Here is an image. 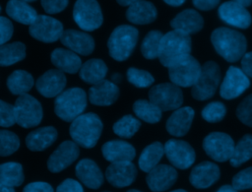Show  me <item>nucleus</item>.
Listing matches in <instances>:
<instances>
[{"label": "nucleus", "instance_id": "ea45409f", "mask_svg": "<svg viewBox=\"0 0 252 192\" xmlns=\"http://www.w3.org/2000/svg\"><path fill=\"white\" fill-rule=\"evenodd\" d=\"M20 147L19 137L8 130H0V156L7 157L14 154Z\"/></svg>", "mask_w": 252, "mask_h": 192}, {"label": "nucleus", "instance_id": "9b49d317", "mask_svg": "<svg viewBox=\"0 0 252 192\" xmlns=\"http://www.w3.org/2000/svg\"><path fill=\"white\" fill-rule=\"evenodd\" d=\"M232 138L222 132L208 134L203 140V149L206 154L217 161H225L231 158L234 149Z\"/></svg>", "mask_w": 252, "mask_h": 192}, {"label": "nucleus", "instance_id": "49530a36", "mask_svg": "<svg viewBox=\"0 0 252 192\" xmlns=\"http://www.w3.org/2000/svg\"><path fill=\"white\" fill-rule=\"evenodd\" d=\"M69 0H40L41 6L48 14H57L62 12L68 5Z\"/></svg>", "mask_w": 252, "mask_h": 192}, {"label": "nucleus", "instance_id": "680f3d73", "mask_svg": "<svg viewBox=\"0 0 252 192\" xmlns=\"http://www.w3.org/2000/svg\"><path fill=\"white\" fill-rule=\"evenodd\" d=\"M127 192H142V191H139V190H136V189H130Z\"/></svg>", "mask_w": 252, "mask_h": 192}, {"label": "nucleus", "instance_id": "9d476101", "mask_svg": "<svg viewBox=\"0 0 252 192\" xmlns=\"http://www.w3.org/2000/svg\"><path fill=\"white\" fill-rule=\"evenodd\" d=\"M200 72V63L191 55L168 68V76L171 83L184 88L193 87L198 80Z\"/></svg>", "mask_w": 252, "mask_h": 192}, {"label": "nucleus", "instance_id": "0e129e2a", "mask_svg": "<svg viewBox=\"0 0 252 192\" xmlns=\"http://www.w3.org/2000/svg\"><path fill=\"white\" fill-rule=\"evenodd\" d=\"M0 12H1V6H0Z\"/></svg>", "mask_w": 252, "mask_h": 192}, {"label": "nucleus", "instance_id": "13d9d810", "mask_svg": "<svg viewBox=\"0 0 252 192\" xmlns=\"http://www.w3.org/2000/svg\"><path fill=\"white\" fill-rule=\"evenodd\" d=\"M231 1L236 2V3H238V4H240L244 7H248L252 4V0H231Z\"/></svg>", "mask_w": 252, "mask_h": 192}, {"label": "nucleus", "instance_id": "b1692460", "mask_svg": "<svg viewBox=\"0 0 252 192\" xmlns=\"http://www.w3.org/2000/svg\"><path fill=\"white\" fill-rule=\"evenodd\" d=\"M193 118L194 110L192 107H179L167 119L166 130L172 136H184L189 131Z\"/></svg>", "mask_w": 252, "mask_h": 192}, {"label": "nucleus", "instance_id": "5fc2aeb1", "mask_svg": "<svg viewBox=\"0 0 252 192\" xmlns=\"http://www.w3.org/2000/svg\"><path fill=\"white\" fill-rule=\"evenodd\" d=\"M217 192H238V191L230 185H223Z\"/></svg>", "mask_w": 252, "mask_h": 192}, {"label": "nucleus", "instance_id": "4d7b16f0", "mask_svg": "<svg viewBox=\"0 0 252 192\" xmlns=\"http://www.w3.org/2000/svg\"><path fill=\"white\" fill-rule=\"evenodd\" d=\"M0 192H15V189L13 187L4 185L3 183L0 182Z\"/></svg>", "mask_w": 252, "mask_h": 192}, {"label": "nucleus", "instance_id": "dca6fc26", "mask_svg": "<svg viewBox=\"0 0 252 192\" xmlns=\"http://www.w3.org/2000/svg\"><path fill=\"white\" fill-rule=\"evenodd\" d=\"M219 17L224 23L239 29H247L252 21L246 8L233 1H226L219 7Z\"/></svg>", "mask_w": 252, "mask_h": 192}, {"label": "nucleus", "instance_id": "bf43d9fd", "mask_svg": "<svg viewBox=\"0 0 252 192\" xmlns=\"http://www.w3.org/2000/svg\"><path fill=\"white\" fill-rule=\"evenodd\" d=\"M120 79H121V77H120L119 74H113V75H112V81H113V83L119 82Z\"/></svg>", "mask_w": 252, "mask_h": 192}, {"label": "nucleus", "instance_id": "6e6552de", "mask_svg": "<svg viewBox=\"0 0 252 192\" xmlns=\"http://www.w3.org/2000/svg\"><path fill=\"white\" fill-rule=\"evenodd\" d=\"M75 23L86 32L98 29L103 21L100 6L96 0H77L73 9Z\"/></svg>", "mask_w": 252, "mask_h": 192}, {"label": "nucleus", "instance_id": "cd10ccee", "mask_svg": "<svg viewBox=\"0 0 252 192\" xmlns=\"http://www.w3.org/2000/svg\"><path fill=\"white\" fill-rule=\"evenodd\" d=\"M57 139V131L52 126L41 127L28 134L26 145L32 152H39L50 147Z\"/></svg>", "mask_w": 252, "mask_h": 192}, {"label": "nucleus", "instance_id": "f03ea898", "mask_svg": "<svg viewBox=\"0 0 252 192\" xmlns=\"http://www.w3.org/2000/svg\"><path fill=\"white\" fill-rule=\"evenodd\" d=\"M191 52V37L182 32L173 30L162 35L158 59L164 67H171L187 56Z\"/></svg>", "mask_w": 252, "mask_h": 192}, {"label": "nucleus", "instance_id": "052dcab7", "mask_svg": "<svg viewBox=\"0 0 252 192\" xmlns=\"http://www.w3.org/2000/svg\"><path fill=\"white\" fill-rule=\"evenodd\" d=\"M170 192H187V191H185L183 189H177V190H173V191H170Z\"/></svg>", "mask_w": 252, "mask_h": 192}, {"label": "nucleus", "instance_id": "f8f14e48", "mask_svg": "<svg viewBox=\"0 0 252 192\" xmlns=\"http://www.w3.org/2000/svg\"><path fill=\"white\" fill-rule=\"evenodd\" d=\"M30 34L42 42H54L60 39L63 33V25L58 20L46 16L38 15L29 28Z\"/></svg>", "mask_w": 252, "mask_h": 192}, {"label": "nucleus", "instance_id": "f3484780", "mask_svg": "<svg viewBox=\"0 0 252 192\" xmlns=\"http://www.w3.org/2000/svg\"><path fill=\"white\" fill-rule=\"evenodd\" d=\"M105 176L112 186L122 188L134 182L137 176V168L132 161L111 162L106 168Z\"/></svg>", "mask_w": 252, "mask_h": 192}, {"label": "nucleus", "instance_id": "c756f323", "mask_svg": "<svg viewBox=\"0 0 252 192\" xmlns=\"http://www.w3.org/2000/svg\"><path fill=\"white\" fill-rule=\"evenodd\" d=\"M6 13L16 22L29 26L38 16L31 5L22 0H9L6 5Z\"/></svg>", "mask_w": 252, "mask_h": 192}, {"label": "nucleus", "instance_id": "69168bd1", "mask_svg": "<svg viewBox=\"0 0 252 192\" xmlns=\"http://www.w3.org/2000/svg\"><path fill=\"white\" fill-rule=\"evenodd\" d=\"M103 192H108V191H103Z\"/></svg>", "mask_w": 252, "mask_h": 192}, {"label": "nucleus", "instance_id": "39448f33", "mask_svg": "<svg viewBox=\"0 0 252 192\" xmlns=\"http://www.w3.org/2000/svg\"><path fill=\"white\" fill-rule=\"evenodd\" d=\"M138 36V30L132 26L121 25L115 28L107 41L110 56L116 61L126 60L133 52Z\"/></svg>", "mask_w": 252, "mask_h": 192}, {"label": "nucleus", "instance_id": "a211bd4d", "mask_svg": "<svg viewBox=\"0 0 252 192\" xmlns=\"http://www.w3.org/2000/svg\"><path fill=\"white\" fill-rule=\"evenodd\" d=\"M66 77L64 73L57 69H51L43 73L35 83L36 90L45 97H54L59 96L65 86Z\"/></svg>", "mask_w": 252, "mask_h": 192}, {"label": "nucleus", "instance_id": "4468645a", "mask_svg": "<svg viewBox=\"0 0 252 192\" xmlns=\"http://www.w3.org/2000/svg\"><path fill=\"white\" fill-rule=\"evenodd\" d=\"M164 154L170 163L180 169H186L195 161V152L185 141L170 139L164 144Z\"/></svg>", "mask_w": 252, "mask_h": 192}, {"label": "nucleus", "instance_id": "20e7f679", "mask_svg": "<svg viewBox=\"0 0 252 192\" xmlns=\"http://www.w3.org/2000/svg\"><path fill=\"white\" fill-rule=\"evenodd\" d=\"M87 106V94L81 88H70L56 96L55 114L66 122L80 116Z\"/></svg>", "mask_w": 252, "mask_h": 192}, {"label": "nucleus", "instance_id": "e433bc0d", "mask_svg": "<svg viewBox=\"0 0 252 192\" xmlns=\"http://www.w3.org/2000/svg\"><path fill=\"white\" fill-rule=\"evenodd\" d=\"M252 158V135H244L234 146L233 153L229 159L232 166L236 167Z\"/></svg>", "mask_w": 252, "mask_h": 192}, {"label": "nucleus", "instance_id": "8fccbe9b", "mask_svg": "<svg viewBox=\"0 0 252 192\" xmlns=\"http://www.w3.org/2000/svg\"><path fill=\"white\" fill-rule=\"evenodd\" d=\"M23 192H53V188L46 182L36 181L29 183L27 186H25Z\"/></svg>", "mask_w": 252, "mask_h": 192}, {"label": "nucleus", "instance_id": "de8ad7c7", "mask_svg": "<svg viewBox=\"0 0 252 192\" xmlns=\"http://www.w3.org/2000/svg\"><path fill=\"white\" fill-rule=\"evenodd\" d=\"M14 28L9 19L0 16V45L5 44L13 35Z\"/></svg>", "mask_w": 252, "mask_h": 192}, {"label": "nucleus", "instance_id": "c9c22d12", "mask_svg": "<svg viewBox=\"0 0 252 192\" xmlns=\"http://www.w3.org/2000/svg\"><path fill=\"white\" fill-rule=\"evenodd\" d=\"M136 116L148 123H157L161 118V110L150 100L138 99L133 104Z\"/></svg>", "mask_w": 252, "mask_h": 192}, {"label": "nucleus", "instance_id": "bb28decb", "mask_svg": "<svg viewBox=\"0 0 252 192\" xmlns=\"http://www.w3.org/2000/svg\"><path fill=\"white\" fill-rule=\"evenodd\" d=\"M158 12L152 2L141 0L129 6L126 11L127 20L136 25H147L154 22Z\"/></svg>", "mask_w": 252, "mask_h": 192}, {"label": "nucleus", "instance_id": "c85d7f7f", "mask_svg": "<svg viewBox=\"0 0 252 192\" xmlns=\"http://www.w3.org/2000/svg\"><path fill=\"white\" fill-rule=\"evenodd\" d=\"M50 59L58 70L69 74H74L80 71L82 66L81 58L77 55V53L64 48L54 49L50 55Z\"/></svg>", "mask_w": 252, "mask_h": 192}, {"label": "nucleus", "instance_id": "7c9ffc66", "mask_svg": "<svg viewBox=\"0 0 252 192\" xmlns=\"http://www.w3.org/2000/svg\"><path fill=\"white\" fill-rule=\"evenodd\" d=\"M79 73L84 82L95 85L104 80L107 74V67L101 59L94 58L82 64Z\"/></svg>", "mask_w": 252, "mask_h": 192}, {"label": "nucleus", "instance_id": "3c124183", "mask_svg": "<svg viewBox=\"0 0 252 192\" xmlns=\"http://www.w3.org/2000/svg\"><path fill=\"white\" fill-rule=\"evenodd\" d=\"M242 71L250 78H252V51L245 53L241 59Z\"/></svg>", "mask_w": 252, "mask_h": 192}, {"label": "nucleus", "instance_id": "e2e57ef3", "mask_svg": "<svg viewBox=\"0 0 252 192\" xmlns=\"http://www.w3.org/2000/svg\"><path fill=\"white\" fill-rule=\"evenodd\" d=\"M22 1H25V2H32V1H35V0H22Z\"/></svg>", "mask_w": 252, "mask_h": 192}, {"label": "nucleus", "instance_id": "79ce46f5", "mask_svg": "<svg viewBox=\"0 0 252 192\" xmlns=\"http://www.w3.org/2000/svg\"><path fill=\"white\" fill-rule=\"evenodd\" d=\"M226 108L225 105L220 101L209 102L202 110L203 118L211 123L219 122L225 116Z\"/></svg>", "mask_w": 252, "mask_h": 192}, {"label": "nucleus", "instance_id": "1a4fd4ad", "mask_svg": "<svg viewBox=\"0 0 252 192\" xmlns=\"http://www.w3.org/2000/svg\"><path fill=\"white\" fill-rule=\"evenodd\" d=\"M149 98L161 111L176 110L183 102L180 87L172 83H162L154 86L149 92Z\"/></svg>", "mask_w": 252, "mask_h": 192}, {"label": "nucleus", "instance_id": "473e14b6", "mask_svg": "<svg viewBox=\"0 0 252 192\" xmlns=\"http://www.w3.org/2000/svg\"><path fill=\"white\" fill-rule=\"evenodd\" d=\"M32 76L25 70H16L10 74L7 79V87L9 91L16 96L28 94L33 86Z\"/></svg>", "mask_w": 252, "mask_h": 192}, {"label": "nucleus", "instance_id": "393cba45", "mask_svg": "<svg viewBox=\"0 0 252 192\" xmlns=\"http://www.w3.org/2000/svg\"><path fill=\"white\" fill-rule=\"evenodd\" d=\"M76 175L79 180L91 189H97L103 182V175L98 165L92 160H81L76 165Z\"/></svg>", "mask_w": 252, "mask_h": 192}, {"label": "nucleus", "instance_id": "f704fd0d", "mask_svg": "<svg viewBox=\"0 0 252 192\" xmlns=\"http://www.w3.org/2000/svg\"><path fill=\"white\" fill-rule=\"evenodd\" d=\"M26 57V45L16 41L0 45V66L13 65Z\"/></svg>", "mask_w": 252, "mask_h": 192}, {"label": "nucleus", "instance_id": "aec40b11", "mask_svg": "<svg viewBox=\"0 0 252 192\" xmlns=\"http://www.w3.org/2000/svg\"><path fill=\"white\" fill-rule=\"evenodd\" d=\"M60 41L63 45L69 48V50L84 56L91 54L94 49V38L85 32L66 30L61 35Z\"/></svg>", "mask_w": 252, "mask_h": 192}, {"label": "nucleus", "instance_id": "a878e982", "mask_svg": "<svg viewBox=\"0 0 252 192\" xmlns=\"http://www.w3.org/2000/svg\"><path fill=\"white\" fill-rule=\"evenodd\" d=\"M173 30L182 32L186 34L195 33L202 30L204 20L202 16L193 9H187L177 14L170 22Z\"/></svg>", "mask_w": 252, "mask_h": 192}, {"label": "nucleus", "instance_id": "a18cd8bd", "mask_svg": "<svg viewBox=\"0 0 252 192\" xmlns=\"http://www.w3.org/2000/svg\"><path fill=\"white\" fill-rule=\"evenodd\" d=\"M16 123L14 106L0 99V126L10 127Z\"/></svg>", "mask_w": 252, "mask_h": 192}, {"label": "nucleus", "instance_id": "72a5a7b5", "mask_svg": "<svg viewBox=\"0 0 252 192\" xmlns=\"http://www.w3.org/2000/svg\"><path fill=\"white\" fill-rule=\"evenodd\" d=\"M24 172L21 163L9 161L0 164V182L10 187L20 186L24 182Z\"/></svg>", "mask_w": 252, "mask_h": 192}, {"label": "nucleus", "instance_id": "37998d69", "mask_svg": "<svg viewBox=\"0 0 252 192\" xmlns=\"http://www.w3.org/2000/svg\"><path fill=\"white\" fill-rule=\"evenodd\" d=\"M236 115L242 123L252 127V95L246 96L238 104Z\"/></svg>", "mask_w": 252, "mask_h": 192}, {"label": "nucleus", "instance_id": "5701e85b", "mask_svg": "<svg viewBox=\"0 0 252 192\" xmlns=\"http://www.w3.org/2000/svg\"><path fill=\"white\" fill-rule=\"evenodd\" d=\"M103 158L110 162L132 161L136 156L134 147L126 141L111 140L101 147Z\"/></svg>", "mask_w": 252, "mask_h": 192}, {"label": "nucleus", "instance_id": "58836bf2", "mask_svg": "<svg viewBox=\"0 0 252 192\" xmlns=\"http://www.w3.org/2000/svg\"><path fill=\"white\" fill-rule=\"evenodd\" d=\"M141 122L134 116L128 114L118 119L113 125L114 133L121 138H131L139 130Z\"/></svg>", "mask_w": 252, "mask_h": 192}, {"label": "nucleus", "instance_id": "864d4df0", "mask_svg": "<svg viewBox=\"0 0 252 192\" xmlns=\"http://www.w3.org/2000/svg\"><path fill=\"white\" fill-rule=\"evenodd\" d=\"M116 1L121 6H128L129 7V6L133 5L134 3L138 2V1H141V0H116Z\"/></svg>", "mask_w": 252, "mask_h": 192}, {"label": "nucleus", "instance_id": "2f4dec72", "mask_svg": "<svg viewBox=\"0 0 252 192\" xmlns=\"http://www.w3.org/2000/svg\"><path fill=\"white\" fill-rule=\"evenodd\" d=\"M164 154V147L159 142H154L147 146L141 153L139 158V167L145 171L150 172L154 167H156L160 159Z\"/></svg>", "mask_w": 252, "mask_h": 192}, {"label": "nucleus", "instance_id": "c03bdc74", "mask_svg": "<svg viewBox=\"0 0 252 192\" xmlns=\"http://www.w3.org/2000/svg\"><path fill=\"white\" fill-rule=\"evenodd\" d=\"M231 186L237 191L252 188V166L236 173L232 178Z\"/></svg>", "mask_w": 252, "mask_h": 192}, {"label": "nucleus", "instance_id": "ddd939ff", "mask_svg": "<svg viewBox=\"0 0 252 192\" xmlns=\"http://www.w3.org/2000/svg\"><path fill=\"white\" fill-rule=\"evenodd\" d=\"M249 86V77L242 69L230 66L221 82L220 95L224 99H232L244 93Z\"/></svg>", "mask_w": 252, "mask_h": 192}, {"label": "nucleus", "instance_id": "603ef678", "mask_svg": "<svg viewBox=\"0 0 252 192\" xmlns=\"http://www.w3.org/2000/svg\"><path fill=\"white\" fill-rule=\"evenodd\" d=\"M220 0H192L194 6L199 10L208 11L215 8Z\"/></svg>", "mask_w": 252, "mask_h": 192}, {"label": "nucleus", "instance_id": "6e6d98bb", "mask_svg": "<svg viewBox=\"0 0 252 192\" xmlns=\"http://www.w3.org/2000/svg\"><path fill=\"white\" fill-rule=\"evenodd\" d=\"M166 4L170 5V6H174V7H177V6H180L182 5L185 0H163Z\"/></svg>", "mask_w": 252, "mask_h": 192}, {"label": "nucleus", "instance_id": "423d86ee", "mask_svg": "<svg viewBox=\"0 0 252 192\" xmlns=\"http://www.w3.org/2000/svg\"><path fill=\"white\" fill-rule=\"evenodd\" d=\"M220 81V70L219 65L214 61H208L201 66V72L198 80L191 90L192 96L198 100H206L211 98Z\"/></svg>", "mask_w": 252, "mask_h": 192}, {"label": "nucleus", "instance_id": "4c0bfd02", "mask_svg": "<svg viewBox=\"0 0 252 192\" xmlns=\"http://www.w3.org/2000/svg\"><path fill=\"white\" fill-rule=\"evenodd\" d=\"M162 33L159 31H151L146 34L141 44V51L145 58L155 59L158 57Z\"/></svg>", "mask_w": 252, "mask_h": 192}, {"label": "nucleus", "instance_id": "7ed1b4c3", "mask_svg": "<svg viewBox=\"0 0 252 192\" xmlns=\"http://www.w3.org/2000/svg\"><path fill=\"white\" fill-rule=\"evenodd\" d=\"M102 131V122L95 113H85L71 123L69 132L73 141L86 149L94 148Z\"/></svg>", "mask_w": 252, "mask_h": 192}, {"label": "nucleus", "instance_id": "4be33fe9", "mask_svg": "<svg viewBox=\"0 0 252 192\" xmlns=\"http://www.w3.org/2000/svg\"><path fill=\"white\" fill-rule=\"evenodd\" d=\"M118 96L119 89L117 85L105 79L91 87L89 91V99L94 105H110L116 101Z\"/></svg>", "mask_w": 252, "mask_h": 192}, {"label": "nucleus", "instance_id": "f257e3e1", "mask_svg": "<svg viewBox=\"0 0 252 192\" xmlns=\"http://www.w3.org/2000/svg\"><path fill=\"white\" fill-rule=\"evenodd\" d=\"M211 41L216 51L228 62L239 60L246 51L245 36L228 28H218L211 34Z\"/></svg>", "mask_w": 252, "mask_h": 192}, {"label": "nucleus", "instance_id": "2eb2a0df", "mask_svg": "<svg viewBox=\"0 0 252 192\" xmlns=\"http://www.w3.org/2000/svg\"><path fill=\"white\" fill-rule=\"evenodd\" d=\"M79 146L74 141H64L50 155L47 167L51 172H60L72 164L79 157Z\"/></svg>", "mask_w": 252, "mask_h": 192}, {"label": "nucleus", "instance_id": "0eeeda50", "mask_svg": "<svg viewBox=\"0 0 252 192\" xmlns=\"http://www.w3.org/2000/svg\"><path fill=\"white\" fill-rule=\"evenodd\" d=\"M16 123L23 128L37 126L42 119V107L40 102L31 95L19 96L14 103Z\"/></svg>", "mask_w": 252, "mask_h": 192}, {"label": "nucleus", "instance_id": "412c9836", "mask_svg": "<svg viewBox=\"0 0 252 192\" xmlns=\"http://www.w3.org/2000/svg\"><path fill=\"white\" fill-rule=\"evenodd\" d=\"M220 174V168L216 163L203 161L191 170L189 180L194 187L204 189L213 185L219 179Z\"/></svg>", "mask_w": 252, "mask_h": 192}, {"label": "nucleus", "instance_id": "09e8293b", "mask_svg": "<svg viewBox=\"0 0 252 192\" xmlns=\"http://www.w3.org/2000/svg\"><path fill=\"white\" fill-rule=\"evenodd\" d=\"M56 192H84V189L79 181L68 178L58 185Z\"/></svg>", "mask_w": 252, "mask_h": 192}, {"label": "nucleus", "instance_id": "6ab92c4d", "mask_svg": "<svg viewBox=\"0 0 252 192\" xmlns=\"http://www.w3.org/2000/svg\"><path fill=\"white\" fill-rule=\"evenodd\" d=\"M177 179V171L168 164H158L147 175V184L154 192L169 189Z\"/></svg>", "mask_w": 252, "mask_h": 192}, {"label": "nucleus", "instance_id": "a19ab883", "mask_svg": "<svg viewBox=\"0 0 252 192\" xmlns=\"http://www.w3.org/2000/svg\"><path fill=\"white\" fill-rule=\"evenodd\" d=\"M128 81L137 88H148L153 85L155 79L148 71L131 67L127 70Z\"/></svg>", "mask_w": 252, "mask_h": 192}]
</instances>
